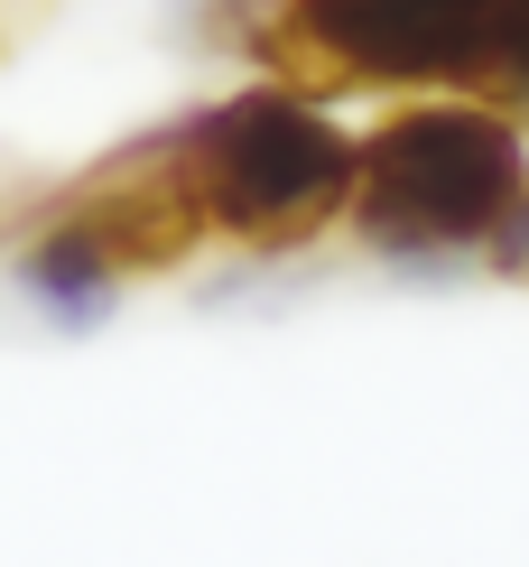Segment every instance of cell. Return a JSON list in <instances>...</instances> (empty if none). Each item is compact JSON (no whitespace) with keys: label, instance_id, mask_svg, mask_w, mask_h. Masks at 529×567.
Wrapping results in <instances>:
<instances>
[{"label":"cell","instance_id":"cell-1","mask_svg":"<svg viewBox=\"0 0 529 567\" xmlns=\"http://www.w3.org/2000/svg\"><path fill=\"white\" fill-rule=\"evenodd\" d=\"M529 186V140L492 103H408L353 140V233L381 261H455L484 251Z\"/></svg>","mask_w":529,"mask_h":567},{"label":"cell","instance_id":"cell-2","mask_svg":"<svg viewBox=\"0 0 529 567\" xmlns=\"http://www.w3.org/2000/svg\"><path fill=\"white\" fill-rule=\"evenodd\" d=\"M177 140H186V186H196L205 233L242 251H298L353 205V140L298 84H251L196 122H177Z\"/></svg>","mask_w":529,"mask_h":567},{"label":"cell","instance_id":"cell-3","mask_svg":"<svg viewBox=\"0 0 529 567\" xmlns=\"http://www.w3.org/2000/svg\"><path fill=\"white\" fill-rule=\"evenodd\" d=\"M511 0H279L260 47L307 84H446L465 93Z\"/></svg>","mask_w":529,"mask_h":567},{"label":"cell","instance_id":"cell-4","mask_svg":"<svg viewBox=\"0 0 529 567\" xmlns=\"http://www.w3.org/2000/svg\"><path fill=\"white\" fill-rule=\"evenodd\" d=\"M19 298H29L38 317H56L65 336H84V326H103L112 307H122V261H112L65 205H46V215L19 233Z\"/></svg>","mask_w":529,"mask_h":567},{"label":"cell","instance_id":"cell-5","mask_svg":"<svg viewBox=\"0 0 529 567\" xmlns=\"http://www.w3.org/2000/svg\"><path fill=\"white\" fill-rule=\"evenodd\" d=\"M484 261L501 270V279H529V186L511 196V215L492 224V243H484Z\"/></svg>","mask_w":529,"mask_h":567}]
</instances>
